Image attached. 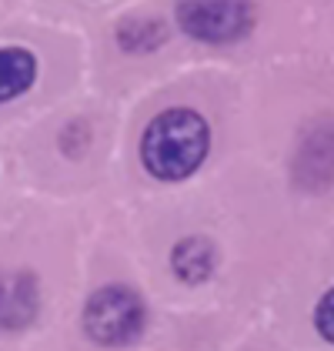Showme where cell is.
Returning <instances> with one entry per match:
<instances>
[{"label": "cell", "mask_w": 334, "mask_h": 351, "mask_svg": "<svg viewBox=\"0 0 334 351\" xmlns=\"http://www.w3.org/2000/svg\"><path fill=\"white\" fill-rule=\"evenodd\" d=\"M207 121L188 108L157 114L140 137V161L157 181H184L207 158Z\"/></svg>", "instance_id": "cell-1"}, {"label": "cell", "mask_w": 334, "mask_h": 351, "mask_svg": "<svg viewBox=\"0 0 334 351\" xmlns=\"http://www.w3.org/2000/svg\"><path fill=\"white\" fill-rule=\"evenodd\" d=\"M144 322H147L144 301L138 298V291H131L124 285H107V288L94 291L84 304L87 338L97 345H107V348L131 345L144 331Z\"/></svg>", "instance_id": "cell-2"}, {"label": "cell", "mask_w": 334, "mask_h": 351, "mask_svg": "<svg viewBox=\"0 0 334 351\" xmlns=\"http://www.w3.org/2000/svg\"><path fill=\"white\" fill-rule=\"evenodd\" d=\"M177 24L204 44H231L254 24L248 0H181Z\"/></svg>", "instance_id": "cell-3"}, {"label": "cell", "mask_w": 334, "mask_h": 351, "mask_svg": "<svg viewBox=\"0 0 334 351\" xmlns=\"http://www.w3.org/2000/svg\"><path fill=\"white\" fill-rule=\"evenodd\" d=\"M40 308L37 281L24 271H0V328L17 331L34 322Z\"/></svg>", "instance_id": "cell-4"}, {"label": "cell", "mask_w": 334, "mask_h": 351, "mask_svg": "<svg viewBox=\"0 0 334 351\" xmlns=\"http://www.w3.org/2000/svg\"><path fill=\"white\" fill-rule=\"evenodd\" d=\"M37 77V60L24 47H0V104L21 97Z\"/></svg>", "instance_id": "cell-5"}, {"label": "cell", "mask_w": 334, "mask_h": 351, "mask_svg": "<svg viewBox=\"0 0 334 351\" xmlns=\"http://www.w3.org/2000/svg\"><path fill=\"white\" fill-rule=\"evenodd\" d=\"M170 268L184 285H201L211 278L214 268V247L204 238H184L170 251Z\"/></svg>", "instance_id": "cell-6"}, {"label": "cell", "mask_w": 334, "mask_h": 351, "mask_svg": "<svg viewBox=\"0 0 334 351\" xmlns=\"http://www.w3.org/2000/svg\"><path fill=\"white\" fill-rule=\"evenodd\" d=\"M314 322H318V331H321V338L334 345V288H331V291H328L324 298H321Z\"/></svg>", "instance_id": "cell-7"}]
</instances>
